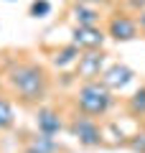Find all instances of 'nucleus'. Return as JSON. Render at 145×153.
<instances>
[{
  "mask_svg": "<svg viewBox=\"0 0 145 153\" xmlns=\"http://www.w3.org/2000/svg\"><path fill=\"white\" fill-rule=\"evenodd\" d=\"M71 133H74L84 146H99V143H102V130H99V125L94 123V117H89V115L76 117V120L71 123Z\"/></svg>",
  "mask_w": 145,
  "mask_h": 153,
  "instance_id": "3",
  "label": "nucleus"
},
{
  "mask_svg": "<svg viewBox=\"0 0 145 153\" xmlns=\"http://www.w3.org/2000/svg\"><path fill=\"white\" fill-rule=\"evenodd\" d=\"M102 82L107 84L109 89H122L125 84H130V82H132V71H130L127 66L115 64V66H109V69L102 74Z\"/></svg>",
  "mask_w": 145,
  "mask_h": 153,
  "instance_id": "6",
  "label": "nucleus"
},
{
  "mask_svg": "<svg viewBox=\"0 0 145 153\" xmlns=\"http://www.w3.org/2000/svg\"><path fill=\"white\" fill-rule=\"evenodd\" d=\"M51 10V5H48V0H36V3H33L31 5V16H46V13Z\"/></svg>",
  "mask_w": 145,
  "mask_h": 153,
  "instance_id": "14",
  "label": "nucleus"
},
{
  "mask_svg": "<svg viewBox=\"0 0 145 153\" xmlns=\"http://www.w3.org/2000/svg\"><path fill=\"white\" fill-rule=\"evenodd\" d=\"M109 36L117 38V41H130V38L138 36V23L130 16H112L109 18Z\"/></svg>",
  "mask_w": 145,
  "mask_h": 153,
  "instance_id": "5",
  "label": "nucleus"
},
{
  "mask_svg": "<svg viewBox=\"0 0 145 153\" xmlns=\"http://www.w3.org/2000/svg\"><path fill=\"white\" fill-rule=\"evenodd\" d=\"M140 28L145 31V10H143V16H140Z\"/></svg>",
  "mask_w": 145,
  "mask_h": 153,
  "instance_id": "16",
  "label": "nucleus"
},
{
  "mask_svg": "<svg viewBox=\"0 0 145 153\" xmlns=\"http://www.w3.org/2000/svg\"><path fill=\"white\" fill-rule=\"evenodd\" d=\"M89 3H104V0H89Z\"/></svg>",
  "mask_w": 145,
  "mask_h": 153,
  "instance_id": "17",
  "label": "nucleus"
},
{
  "mask_svg": "<svg viewBox=\"0 0 145 153\" xmlns=\"http://www.w3.org/2000/svg\"><path fill=\"white\" fill-rule=\"evenodd\" d=\"M79 46H66L64 51H61V54H56V59H54V64L56 66H64V64H71V61H79Z\"/></svg>",
  "mask_w": 145,
  "mask_h": 153,
  "instance_id": "11",
  "label": "nucleus"
},
{
  "mask_svg": "<svg viewBox=\"0 0 145 153\" xmlns=\"http://www.w3.org/2000/svg\"><path fill=\"white\" fill-rule=\"evenodd\" d=\"M56 151H59V146H56L54 135H41V138L36 135L26 148V153H56Z\"/></svg>",
  "mask_w": 145,
  "mask_h": 153,
  "instance_id": "9",
  "label": "nucleus"
},
{
  "mask_svg": "<svg viewBox=\"0 0 145 153\" xmlns=\"http://www.w3.org/2000/svg\"><path fill=\"white\" fill-rule=\"evenodd\" d=\"M13 125V107L5 97H0V130H8Z\"/></svg>",
  "mask_w": 145,
  "mask_h": 153,
  "instance_id": "12",
  "label": "nucleus"
},
{
  "mask_svg": "<svg viewBox=\"0 0 145 153\" xmlns=\"http://www.w3.org/2000/svg\"><path fill=\"white\" fill-rule=\"evenodd\" d=\"M76 105H79L81 115H89V117H99L112 107V89L104 82H89L81 84L79 94H76Z\"/></svg>",
  "mask_w": 145,
  "mask_h": 153,
  "instance_id": "2",
  "label": "nucleus"
},
{
  "mask_svg": "<svg viewBox=\"0 0 145 153\" xmlns=\"http://www.w3.org/2000/svg\"><path fill=\"white\" fill-rule=\"evenodd\" d=\"M102 66H104V56L97 54V51H89V54L79 56V61H76V74H79L84 82H89V79L99 76Z\"/></svg>",
  "mask_w": 145,
  "mask_h": 153,
  "instance_id": "4",
  "label": "nucleus"
},
{
  "mask_svg": "<svg viewBox=\"0 0 145 153\" xmlns=\"http://www.w3.org/2000/svg\"><path fill=\"white\" fill-rule=\"evenodd\" d=\"M8 82L10 87L21 94V100L26 102H38V100L46 97V89H48V76L46 69L33 61H21L10 69L8 74Z\"/></svg>",
  "mask_w": 145,
  "mask_h": 153,
  "instance_id": "1",
  "label": "nucleus"
},
{
  "mask_svg": "<svg viewBox=\"0 0 145 153\" xmlns=\"http://www.w3.org/2000/svg\"><path fill=\"white\" fill-rule=\"evenodd\" d=\"M130 146H132V151H140V153H145V133H143V135H138V140H132Z\"/></svg>",
  "mask_w": 145,
  "mask_h": 153,
  "instance_id": "15",
  "label": "nucleus"
},
{
  "mask_svg": "<svg viewBox=\"0 0 145 153\" xmlns=\"http://www.w3.org/2000/svg\"><path fill=\"white\" fill-rule=\"evenodd\" d=\"M74 16H76V23H79V26H87V28H94L97 21H99V16H97L94 10H89V8H84V5H76Z\"/></svg>",
  "mask_w": 145,
  "mask_h": 153,
  "instance_id": "10",
  "label": "nucleus"
},
{
  "mask_svg": "<svg viewBox=\"0 0 145 153\" xmlns=\"http://www.w3.org/2000/svg\"><path fill=\"white\" fill-rule=\"evenodd\" d=\"M130 110H132L135 115H145V87L138 89V92H135V97L130 100Z\"/></svg>",
  "mask_w": 145,
  "mask_h": 153,
  "instance_id": "13",
  "label": "nucleus"
},
{
  "mask_svg": "<svg viewBox=\"0 0 145 153\" xmlns=\"http://www.w3.org/2000/svg\"><path fill=\"white\" fill-rule=\"evenodd\" d=\"M104 36L102 31H97V28H87V26H79L74 31V46H84V49H97V46H102Z\"/></svg>",
  "mask_w": 145,
  "mask_h": 153,
  "instance_id": "7",
  "label": "nucleus"
},
{
  "mask_svg": "<svg viewBox=\"0 0 145 153\" xmlns=\"http://www.w3.org/2000/svg\"><path fill=\"white\" fill-rule=\"evenodd\" d=\"M36 128L41 135H56L61 130V120L54 110H38L36 115Z\"/></svg>",
  "mask_w": 145,
  "mask_h": 153,
  "instance_id": "8",
  "label": "nucleus"
}]
</instances>
